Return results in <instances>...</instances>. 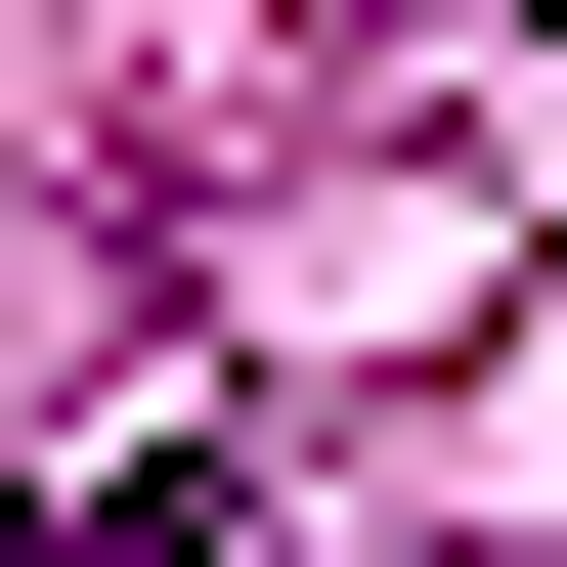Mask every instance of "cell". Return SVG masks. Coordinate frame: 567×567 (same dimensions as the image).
Instances as JSON below:
<instances>
[{"label": "cell", "mask_w": 567, "mask_h": 567, "mask_svg": "<svg viewBox=\"0 0 567 567\" xmlns=\"http://www.w3.org/2000/svg\"><path fill=\"white\" fill-rule=\"evenodd\" d=\"M218 524H262V436H87V481L0 524V567H218Z\"/></svg>", "instance_id": "cell-1"}]
</instances>
